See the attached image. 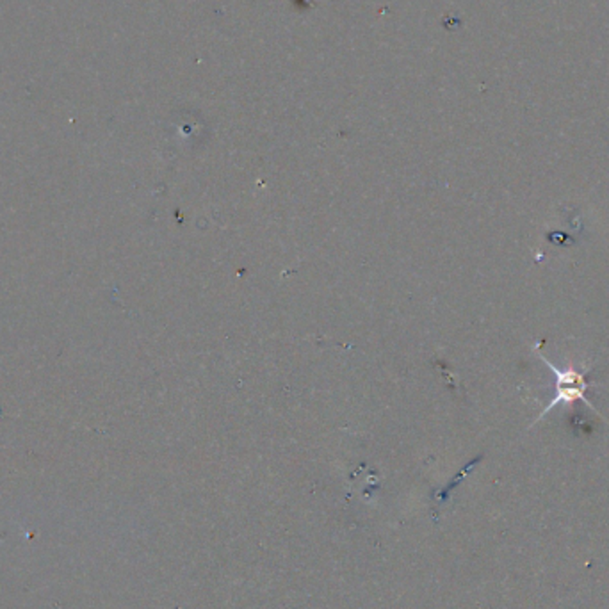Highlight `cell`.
<instances>
[{"label": "cell", "instance_id": "cell-1", "mask_svg": "<svg viewBox=\"0 0 609 609\" xmlns=\"http://www.w3.org/2000/svg\"><path fill=\"white\" fill-rule=\"evenodd\" d=\"M533 350L538 353V357L545 362V366H547V368L552 371V375H554V396L550 398L549 405L540 412V415L534 419L533 426H534L536 423H540L552 408H556V407L561 405V403L573 405V403L581 401V403H584L588 408H591L593 412L598 414V410H597V408L591 405V401L586 398V391H588L589 387H597V385H598V384L589 382V380L586 378V375H588V371H589L591 368H586V369H582V371H577V369H573V368L559 369L558 366H554V364L540 352V344H534Z\"/></svg>", "mask_w": 609, "mask_h": 609}]
</instances>
